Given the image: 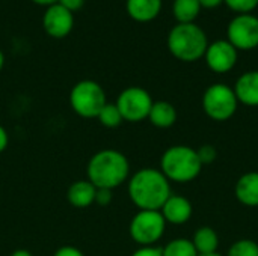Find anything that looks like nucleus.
<instances>
[{
	"mask_svg": "<svg viewBox=\"0 0 258 256\" xmlns=\"http://www.w3.org/2000/svg\"><path fill=\"white\" fill-rule=\"evenodd\" d=\"M128 174V160L116 149L98 151L88 163V181H91L97 189L113 190L127 181Z\"/></svg>",
	"mask_w": 258,
	"mask_h": 256,
	"instance_id": "obj_2",
	"label": "nucleus"
},
{
	"mask_svg": "<svg viewBox=\"0 0 258 256\" xmlns=\"http://www.w3.org/2000/svg\"><path fill=\"white\" fill-rule=\"evenodd\" d=\"M171 195L168 178L153 167L138 170L128 181V196L139 210L160 211Z\"/></svg>",
	"mask_w": 258,
	"mask_h": 256,
	"instance_id": "obj_1",
	"label": "nucleus"
},
{
	"mask_svg": "<svg viewBox=\"0 0 258 256\" xmlns=\"http://www.w3.org/2000/svg\"><path fill=\"white\" fill-rule=\"evenodd\" d=\"M237 98L234 89L224 83H216L207 88L203 97V109L213 121H227L237 110Z\"/></svg>",
	"mask_w": 258,
	"mask_h": 256,
	"instance_id": "obj_7",
	"label": "nucleus"
},
{
	"mask_svg": "<svg viewBox=\"0 0 258 256\" xmlns=\"http://www.w3.org/2000/svg\"><path fill=\"white\" fill-rule=\"evenodd\" d=\"M95 195L97 187L88 180H80L68 187L67 199L74 208H88L95 204Z\"/></svg>",
	"mask_w": 258,
	"mask_h": 256,
	"instance_id": "obj_14",
	"label": "nucleus"
},
{
	"mask_svg": "<svg viewBox=\"0 0 258 256\" xmlns=\"http://www.w3.org/2000/svg\"><path fill=\"white\" fill-rule=\"evenodd\" d=\"M153 98L144 88L132 86L124 89L116 98V107L124 121L128 122H141L148 118Z\"/></svg>",
	"mask_w": 258,
	"mask_h": 256,
	"instance_id": "obj_8",
	"label": "nucleus"
},
{
	"mask_svg": "<svg viewBox=\"0 0 258 256\" xmlns=\"http://www.w3.org/2000/svg\"><path fill=\"white\" fill-rule=\"evenodd\" d=\"M228 42L236 50H252L258 47V18L252 14H239L227 29Z\"/></svg>",
	"mask_w": 258,
	"mask_h": 256,
	"instance_id": "obj_9",
	"label": "nucleus"
},
{
	"mask_svg": "<svg viewBox=\"0 0 258 256\" xmlns=\"http://www.w3.org/2000/svg\"><path fill=\"white\" fill-rule=\"evenodd\" d=\"M227 256H258V244L252 240H239L233 243Z\"/></svg>",
	"mask_w": 258,
	"mask_h": 256,
	"instance_id": "obj_22",
	"label": "nucleus"
},
{
	"mask_svg": "<svg viewBox=\"0 0 258 256\" xmlns=\"http://www.w3.org/2000/svg\"><path fill=\"white\" fill-rule=\"evenodd\" d=\"M198 256H222V255H219L218 252H215V253H207V255H198Z\"/></svg>",
	"mask_w": 258,
	"mask_h": 256,
	"instance_id": "obj_34",
	"label": "nucleus"
},
{
	"mask_svg": "<svg viewBox=\"0 0 258 256\" xmlns=\"http://www.w3.org/2000/svg\"><path fill=\"white\" fill-rule=\"evenodd\" d=\"M207 47V35L195 23H178L168 35L171 54L183 62H195L204 57Z\"/></svg>",
	"mask_w": 258,
	"mask_h": 256,
	"instance_id": "obj_3",
	"label": "nucleus"
},
{
	"mask_svg": "<svg viewBox=\"0 0 258 256\" xmlns=\"http://www.w3.org/2000/svg\"><path fill=\"white\" fill-rule=\"evenodd\" d=\"M166 222L160 211L139 210L130 222V237L141 247L154 246L165 234Z\"/></svg>",
	"mask_w": 258,
	"mask_h": 256,
	"instance_id": "obj_6",
	"label": "nucleus"
},
{
	"mask_svg": "<svg viewBox=\"0 0 258 256\" xmlns=\"http://www.w3.org/2000/svg\"><path fill=\"white\" fill-rule=\"evenodd\" d=\"M236 198L246 207H258V172H248L236 183Z\"/></svg>",
	"mask_w": 258,
	"mask_h": 256,
	"instance_id": "obj_15",
	"label": "nucleus"
},
{
	"mask_svg": "<svg viewBox=\"0 0 258 256\" xmlns=\"http://www.w3.org/2000/svg\"><path fill=\"white\" fill-rule=\"evenodd\" d=\"M112 202V190L107 189H97L95 195V204L100 207H107Z\"/></svg>",
	"mask_w": 258,
	"mask_h": 256,
	"instance_id": "obj_25",
	"label": "nucleus"
},
{
	"mask_svg": "<svg viewBox=\"0 0 258 256\" xmlns=\"http://www.w3.org/2000/svg\"><path fill=\"white\" fill-rule=\"evenodd\" d=\"M97 119H98L100 124H101L103 127H106V128H116V127H119V125L122 124V121H124L115 103H107V104L101 109V112L98 113Z\"/></svg>",
	"mask_w": 258,
	"mask_h": 256,
	"instance_id": "obj_21",
	"label": "nucleus"
},
{
	"mask_svg": "<svg viewBox=\"0 0 258 256\" xmlns=\"http://www.w3.org/2000/svg\"><path fill=\"white\" fill-rule=\"evenodd\" d=\"M203 164L198 158L197 149L186 145H175L168 148L160 160V170L174 183H190L201 174Z\"/></svg>",
	"mask_w": 258,
	"mask_h": 256,
	"instance_id": "obj_4",
	"label": "nucleus"
},
{
	"mask_svg": "<svg viewBox=\"0 0 258 256\" xmlns=\"http://www.w3.org/2000/svg\"><path fill=\"white\" fill-rule=\"evenodd\" d=\"M197 154H198V158H200L201 164H210L218 157V151L212 145H203V146H200V149H197Z\"/></svg>",
	"mask_w": 258,
	"mask_h": 256,
	"instance_id": "obj_24",
	"label": "nucleus"
},
{
	"mask_svg": "<svg viewBox=\"0 0 258 256\" xmlns=\"http://www.w3.org/2000/svg\"><path fill=\"white\" fill-rule=\"evenodd\" d=\"M148 119L157 128H169L177 121V110L168 101H157L153 103Z\"/></svg>",
	"mask_w": 258,
	"mask_h": 256,
	"instance_id": "obj_17",
	"label": "nucleus"
},
{
	"mask_svg": "<svg viewBox=\"0 0 258 256\" xmlns=\"http://www.w3.org/2000/svg\"><path fill=\"white\" fill-rule=\"evenodd\" d=\"M70 104L73 110L86 119L97 118L101 109L107 104L104 89L94 80L79 81L70 94Z\"/></svg>",
	"mask_w": 258,
	"mask_h": 256,
	"instance_id": "obj_5",
	"label": "nucleus"
},
{
	"mask_svg": "<svg viewBox=\"0 0 258 256\" xmlns=\"http://www.w3.org/2000/svg\"><path fill=\"white\" fill-rule=\"evenodd\" d=\"M201 8H206V9H215L218 8L224 0H198Z\"/></svg>",
	"mask_w": 258,
	"mask_h": 256,
	"instance_id": "obj_30",
	"label": "nucleus"
},
{
	"mask_svg": "<svg viewBox=\"0 0 258 256\" xmlns=\"http://www.w3.org/2000/svg\"><path fill=\"white\" fill-rule=\"evenodd\" d=\"M32 2H35L38 5H45V6H50V5L57 3V0H32Z\"/></svg>",
	"mask_w": 258,
	"mask_h": 256,
	"instance_id": "obj_32",
	"label": "nucleus"
},
{
	"mask_svg": "<svg viewBox=\"0 0 258 256\" xmlns=\"http://www.w3.org/2000/svg\"><path fill=\"white\" fill-rule=\"evenodd\" d=\"M204 57H206L207 66L213 72L225 74V72H230L236 66L237 50L227 39H218L209 44Z\"/></svg>",
	"mask_w": 258,
	"mask_h": 256,
	"instance_id": "obj_10",
	"label": "nucleus"
},
{
	"mask_svg": "<svg viewBox=\"0 0 258 256\" xmlns=\"http://www.w3.org/2000/svg\"><path fill=\"white\" fill-rule=\"evenodd\" d=\"M53 256H85V255H83V252H82L80 249H77V247H74V246H62V247H59V249L54 252V255Z\"/></svg>",
	"mask_w": 258,
	"mask_h": 256,
	"instance_id": "obj_27",
	"label": "nucleus"
},
{
	"mask_svg": "<svg viewBox=\"0 0 258 256\" xmlns=\"http://www.w3.org/2000/svg\"><path fill=\"white\" fill-rule=\"evenodd\" d=\"M166 223L183 225L190 220L194 208L189 199L180 195H171L160 210Z\"/></svg>",
	"mask_w": 258,
	"mask_h": 256,
	"instance_id": "obj_12",
	"label": "nucleus"
},
{
	"mask_svg": "<svg viewBox=\"0 0 258 256\" xmlns=\"http://www.w3.org/2000/svg\"><path fill=\"white\" fill-rule=\"evenodd\" d=\"M162 253L163 256H198L192 240L187 238H175L169 241L162 249Z\"/></svg>",
	"mask_w": 258,
	"mask_h": 256,
	"instance_id": "obj_20",
	"label": "nucleus"
},
{
	"mask_svg": "<svg viewBox=\"0 0 258 256\" xmlns=\"http://www.w3.org/2000/svg\"><path fill=\"white\" fill-rule=\"evenodd\" d=\"M198 255H207V253H215L218 252L219 246V237L216 231L210 226H203L200 228L192 240Z\"/></svg>",
	"mask_w": 258,
	"mask_h": 256,
	"instance_id": "obj_18",
	"label": "nucleus"
},
{
	"mask_svg": "<svg viewBox=\"0 0 258 256\" xmlns=\"http://www.w3.org/2000/svg\"><path fill=\"white\" fill-rule=\"evenodd\" d=\"M57 3L63 6L65 9H68L70 12H76L83 6L85 0H57Z\"/></svg>",
	"mask_w": 258,
	"mask_h": 256,
	"instance_id": "obj_28",
	"label": "nucleus"
},
{
	"mask_svg": "<svg viewBox=\"0 0 258 256\" xmlns=\"http://www.w3.org/2000/svg\"><path fill=\"white\" fill-rule=\"evenodd\" d=\"M132 256H163V253H162V249L160 247H156V246H144V247H139L136 252H133Z\"/></svg>",
	"mask_w": 258,
	"mask_h": 256,
	"instance_id": "obj_26",
	"label": "nucleus"
},
{
	"mask_svg": "<svg viewBox=\"0 0 258 256\" xmlns=\"http://www.w3.org/2000/svg\"><path fill=\"white\" fill-rule=\"evenodd\" d=\"M201 5L198 0H174L172 14L178 23H194L200 15Z\"/></svg>",
	"mask_w": 258,
	"mask_h": 256,
	"instance_id": "obj_19",
	"label": "nucleus"
},
{
	"mask_svg": "<svg viewBox=\"0 0 258 256\" xmlns=\"http://www.w3.org/2000/svg\"><path fill=\"white\" fill-rule=\"evenodd\" d=\"M3 65H5V54H3V51L0 50V71H2V68H3Z\"/></svg>",
	"mask_w": 258,
	"mask_h": 256,
	"instance_id": "obj_33",
	"label": "nucleus"
},
{
	"mask_svg": "<svg viewBox=\"0 0 258 256\" xmlns=\"http://www.w3.org/2000/svg\"><path fill=\"white\" fill-rule=\"evenodd\" d=\"M11 256H33L29 250H26V249H18V250H15L14 253Z\"/></svg>",
	"mask_w": 258,
	"mask_h": 256,
	"instance_id": "obj_31",
	"label": "nucleus"
},
{
	"mask_svg": "<svg viewBox=\"0 0 258 256\" xmlns=\"http://www.w3.org/2000/svg\"><path fill=\"white\" fill-rule=\"evenodd\" d=\"M234 94L239 103L257 107L258 106V71H248L242 74L234 86Z\"/></svg>",
	"mask_w": 258,
	"mask_h": 256,
	"instance_id": "obj_13",
	"label": "nucleus"
},
{
	"mask_svg": "<svg viewBox=\"0 0 258 256\" xmlns=\"http://www.w3.org/2000/svg\"><path fill=\"white\" fill-rule=\"evenodd\" d=\"M125 8L135 21L148 23L159 15L162 9V0H127Z\"/></svg>",
	"mask_w": 258,
	"mask_h": 256,
	"instance_id": "obj_16",
	"label": "nucleus"
},
{
	"mask_svg": "<svg viewBox=\"0 0 258 256\" xmlns=\"http://www.w3.org/2000/svg\"><path fill=\"white\" fill-rule=\"evenodd\" d=\"M225 5L237 14H251L258 6V0H224Z\"/></svg>",
	"mask_w": 258,
	"mask_h": 256,
	"instance_id": "obj_23",
	"label": "nucleus"
},
{
	"mask_svg": "<svg viewBox=\"0 0 258 256\" xmlns=\"http://www.w3.org/2000/svg\"><path fill=\"white\" fill-rule=\"evenodd\" d=\"M42 26L47 35H50L51 38H65L67 35H70L74 26L73 12H70L59 3L50 5L44 12Z\"/></svg>",
	"mask_w": 258,
	"mask_h": 256,
	"instance_id": "obj_11",
	"label": "nucleus"
},
{
	"mask_svg": "<svg viewBox=\"0 0 258 256\" xmlns=\"http://www.w3.org/2000/svg\"><path fill=\"white\" fill-rule=\"evenodd\" d=\"M8 143H9V136L6 130L0 125V152H3L8 148Z\"/></svg>",
	"mask_w": 258,
	"mask_h": 256,
	"instance_id": "obj_29",
	"label": "nucleus"
}]
</instances>
